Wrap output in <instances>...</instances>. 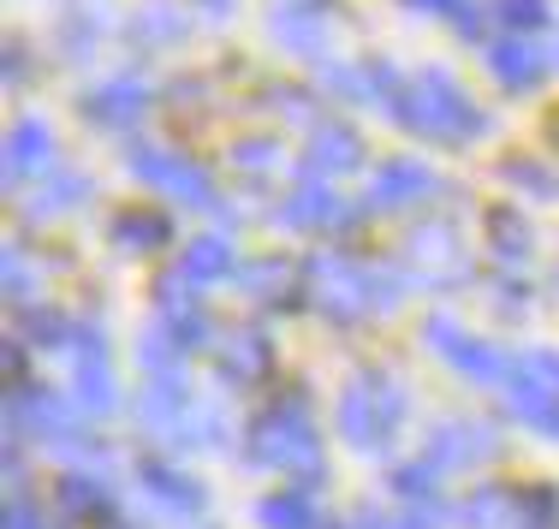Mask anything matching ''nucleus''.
I'll use <instances>...</instances> for the list:
<instances>
[{"mask_svg":"<svg viewBox=\"0 0 559 529\" xmlns=\"http://www.w3.org/2000/svg\"><path fill=\"white\" fill-rule=\"evenodd\" d=\"M215 363H221V381H233V387H257V381L274 369V346L257 334V327H238V334H226L215 346Z\"/></svg>","mask_w":559,"mask_h":529,"instance_id":"dca6fc26","label":"nucleus"},{"mask_svg":"<svg viewBox=\"0 0 559 529\" xmlns=\"http://www.w3.org/2000/svg\"><path fill=\"white\" fill-rule=\"evenodd\" d=\"M226 434H233V422H226L221 405L191 399V405H185V417H179V434H173V441H179V446H226Z\"/></svg>","mask_w":559,"mask_h":529,"instance_id":"a878e982","label":"nucleus"},{"mask_svg":"<svg viewBox=\"0 0 559 529\" xmlns=\"http://www.w3.org/2000/svg\"><path fill=\"white\" fill-rule=\"evenodd\" d=\"M179 274L191 286H215V280H233V274H238V256H233L226 238H191L185 256H179Z\"/></svg>","mask_w":559,"mask_h":529,"instance_id":"4be33fe9","label":"nucleus"},{"mask_svg":"<svg viewBox=\"0 0 559 529\" xmlns=\"http://www.w3.org/2000/svg\"><path fill=\"white\" fill-rule=\"evenodd\" d=\"M131 179H143L150 191H162L185 208H215V179H209V167H197L191 155H179V149H162V143H138V149H131Z\"/></svg>","mask_w":559,"mask_h":529,"instance_id":"39448f33","label":"nucleus"},{"mask_svg":"<svg viewBox=\"0 0 559 529\" xmlns=\"http://www.w3.org/2000/svg\"><path fill=\"white\" fill-rule=\"evenodd\" d=\"M405 387L388 375H357L352 387L340 393V434L357 446V453H381V446L399 434L405 422Z\"/></svg>","mask_w":559,"mask_h":529,"instance_id":"20e7f679","label":"nucleus"},{"mask_svg":"<svg viewBox=\"0 0 559 529\" xmlns=\"http://www.w3.org/2000/svg\"><path fill=\"white\" fill-rule=\"evenodd\" d=\"M233 173L250 179V184H274L286 173V149L269 137H245V143H233Z\"/></svg>","mask_w":559,"mask_h":529,"instance_id":"393cba45","label":"nucleus"},{"mask_svg":"<svg viewBox=\"0 0 559 529\" xmlns=\"http://www.w3.org/2000/svg\"><path fill=\"white\" fill-rule=\"evenodd\" d=\"M250 458L316 494V482H322V434H316L310 405H304L298 393L269 405V411L250 422Z\"/></svg>","mask_w":559,"mask_h":529,"instance_id":"f03ea898","label":"nucleus"},{"mask_svg":"<svg viewBox=\"0 0 559 529\" xmlns=\"http://www.w3.org/2000/svg\"><path fill=\"white\" fill-rule=\"evenodd\" d=\"M66 351H72V369H78V405H84L90 417H108L114 405H119V381H114V369H108L102 327H72Z\"/></svg>","mask_w":559,"mask_h":529,"instance_id":"0eeeda50","label":"nucleus"},{"mask_svg":"<svg viewBox=\"0 0 559 529\" xmlns=\"http://www.w3.org/2000/svg\"><path fill=\"white\" fill-rule=\"evenodd\" d=\"M352 167H364V143H357L352 125H316L310 137V155H304V173L328 179V173H352Z\"/></svg>","mask_w":559,"mask_h":529,"instance_id":"f3484780","label":"nucleus"},{"mask_svg":"<svg viewBox=\"0 0 559 529\" xmlns=\"http://www.w3.org/2000/svg\"><path fill=\"white\" fill-rule=\"evenodd\" d=\"M0 292H7V303H31V292H36V274H31V262H24V250L12 244L7 256H0Z\"/></svg>","mask_w":559,"mask_h":529,"instance_id":"2f4dec72","label":"nucleus"},{"mask_svg":"<svg viewBox=\"0 0 559 529\" xmlns=\"http://www.w3.org/2000/svg\"><path fill=\"white\" fill-rule=\"evenodd\" d=\"M506 411L524 422V429L554 434V441H559V393L548 387V381L530 375L524 363H512V375H506Z\"/></svg>","mask_w":559,"mask_h":529,"instance_id":"ddd939ff","label":"nucleus"},{"mask_svg":"<svg viewBox=\"0 0 559 529\" xmlns=\"http://www.w3.org/2000/svg\"><path fill=\"white\" fill-rule=\"evenodd\" d=\"M423 339H429V346L441 351L459 375H471V381H506V375H512V363H518V357L495 351L488 339H471L452 315H429V322H423Z\"/></svg>","mask_w":559,"mask_h":529,"instance_id":"423d86ee","label":"nucleus"},{"mask_svg":"<svg viewBox=\"0 0 559 529\" xmlns=\"http://www.w3.org/2000/svg\"><path fill=\"white\" fill-rule=\"evenodd\" d=\"M405 274L417 286H452V280L471 274V250L459 244L452 227H423V232H411V244H405Z\"/></svg>","mask_w":559,"mask_h":529,"instance_id":"6e6552de","label":"nucleus"},{"mask_svg":"<svg viewBox=\"0 0 559 529\" xmlns=\"http://www.w3.org/2000/svg\"><path fill=\"white\" fill-rule=\"evenodd\" d=\"M84 196H90V179L84 173H43L36 196L24 203V215H31V220H55V215H72Z\"/></svg>","mask_w":559,"mask_h":529,"instance_id":"5701e85b","label":"nucleus"},{"mask_svg":"<svg viewBox=\"0 0 559 529\" xmlns=\"http://www.w3.org/2000/svg\"><path fill=\"white\" fill-rule=\"evenodd\" d=\"M233 280H238V292H245L250 303H292V292H298V268H292L286 256L245 262V268H238Z\"/></svg>","mask_w":559,"mask_h":529,"instance_id":"6ab92c4d","label":"nucleus"},{"mask_svg":"<svg viewBox=\"0 0 559 529\" xmlns=\"http://www.w3.org/2000/svg\"><path fill=\"white\" fill-rule=\"evenodd\" d=\"M203 7H209V12H226V7H233V0H203Z\"/></svg>","mask_w":559,"mask_h":529,"instance_id":"79ce46f5","label":"nucleus"},{"mask_svg":"<svg viewBox=\"0 0 559 529\" xmlns=\"http://www.w3.org/2000/svg\"><path fill=\"white\" fill-rule=\"evenodd\" d=\"M488 72L500 77L506 89H536L548 77V55L536 43H495L488 48Z\"/></svg>","mask_w":559,"mask_h":529,"instance_id":"aec40b11","label":"nucleus"},{"mask_svg":"<svg viewBox=\"0 0 559 529\" xmlns=\"http://www.w3.org/2000/svg\"><path fill=\"white\" fill-rule=\"evenodd\" d=\"M36 173H55V131L48 119H19L7 131V184H24Z\"/></svg>","mask_w":559,"mask_h":529,"instance_id":"2eb2a0df","label":"nucleus"},{"mask_svg":"<svg viewBox=\"0 0 559 529\" xmlns=\"http://www.w3.org/2000/svg\"><path fill=\"white\" fill-rule=\"evenodd\" d=\"M7 529H48V518H43V512H36L31 506V500H7Z\"/></svg>","mask_w":559,"mask_h":529,"instance_id":"58836bf2","label":"nucleus"},{"mask_svg":"<svg viewBox=\"0 0 559 529\" xmlns=\"http://www.w3.org/2000/svg\"><path fill=\"white\" fill-rule=\"evenodd\" d=\"M452 19H459V31H464V36H483L488 24H495V0H464V7L452 12Z\"/></svg>","mask_w":559,"mask_h":529,"instance_id":"f704fd0d","label":"nucleus"},{"mask_svg":"<svg viewBox=\"0 0 559 529\" xmlns=\"http://www.w3.org/2000/svg\"><path fill=\"white\" fill-rule=\"evenodd\" d=\"M114 238H119V250H155V244H167V220L162 215H119Z\"/></svg>","mask_w":559,"mask_h":529,"instance_id":"7c9ffc66","label":"nucleus"},{"mask_svg":"<svg viewBox=\"0 0 559 529\" xmlns=\"http://www.w3.org/2000/svg\"><path fill=\"white\" fill-rule=\"evenodd\" d=\"M441 191V179L423 161H381V173L369 179V208H417Z\"/></svg>","mask_w":559,"mask_h":529,"instance_id":"4468645a","label":"nucleus"},{"mask_svg":"<svg viewBox=\"0 0 559 529\" xmlns=\"http://www.w3.org/2000/svg\"><path fill=\"white\" fill-rule=\"evenodd\" d=\"M495 19L512 31H536V24H548V0H495Z\"/></svg>","mask_w":559,"mask_h":529,"instance_id":"72a5a7b5","label":"nucleus"},{"mask_svg":"<svg viewBox=\"0 0 559 529\" xmlns=\"http://www.w3.org/2000/svg\"><path fill=\"white\" fill-rule=\"evenodd\" d=\"M138 494L150 500V506L162 512V518H179V524L203 518V488H197L185 470L162 465V458H150V465L138 470Z\"/></svg>","mask_w":559,"mask_h":529,"instance_id":"9b49d317","label":"nucleus"},{"mask_svg":"<svg viewBox=\"0 0 559 529\" xmlns=\"http://www.w3.org/2000/svg\"><path fill=\"white\" fill-rule=\"evenodd\" d=\"M506 179H512V184H530V191H542V196H554V191H559V184L542 173L536 161H512V167H506Z\"/></svg>","mask_w":559,"mask_h":529,"instance_id":"e433bc0d","label":"nucleus"},{"mask_svg":"<svg viewBox=\"0 0 559 529\" xmlns=\"http://www.w3.org/2000/svg\"><path fill=\"white\" fill-rule=\"evenodd\" d=\"M488 238H495L500 262H524L530 256V227L512 215V208H495V215H488Z\"/></svg>","mask_w":559,"mask_h":529,"instance_id":"c756f323","label":"nucleus"},{"mask_svg":"<svg viewBox=\"0 0 559 529\" xmlns=\"http://www.w3.org/2000/svg\"><path fill=\"white\" fill-rule=\"evenodd\" d=\"M269 31H274V43L292 48V55H322L328 48V19L316 7H280L269 19Z\"/></svg>","mask_w":559,"mask_h":529,"instance_id":"412c9836","label":"nucleus"},{"mask_svg":"<svg viewBox=\"0 0 559 529\" xmlns=\"http://www.w3.org/2000/svg\"><path fill=\"white\" fill-rule=\"evenodd\" d=\"M280 227L292 232H345L357 220V203H345L340 191H328V184H304V191H292L286 203H280Z\"/></svg>","mask_w":559,"mask_h":529,"instance_id":"1a4fd4ad","label":"nucleus"},{"mask_svg":"<svg viewBox=\"0 0 559 529\" xmlns=\"http://www.w3.org/2000/svg\"><path fill=\"white\" fill-rule=\"evenodd\" d=\"M262 524L269 529H328L322 512H316V500H310V488H292V494L262 500Z\"/></svg>","mask_w":559,"mask_h":529,"instance_id":"bb28decb","label":"nucleus"},{"mask_svg":"<svg viewBox=\"0 0 559 529\" xmlns=\"http://www.w3.org/2000/svg\"><path fill=\"white\" fill-rule=\"evenodd\" d=\"M114 529H119V524H114Z\"/></svg>","mask_w":559,"mask_h":529,"instance_id":"c03bdc74","label":"nucleus"},{"mask_svg":"<svg viewBox=\"0 0 559 529\" xmlns=\"http://www.w3.org/2000/svg\"><path fill=\"white\" fill-rule=\"evenodd\" d=\"M131 36H138L143 48L179 43V36H185V12L173 7V0H155V7H143V12H138V24H131Z\"/></svg>","mask_w":559,"mask_h":529,"instance_id":"c85d7f7f","label":"nucleus"},{"mask_svg":"<svg viewBox=\"0 0 559 529\" xmlns=\"http://www.w3.org/2000/svg\"><path fill=\"white\" fill-rule=\"evenodd\" d=\"M304 292L316 298V310H322L328 322H364V315H376V310L381 315L399 310V274H381L357 256L322 250V256L304 268Z\"/></svg>","mask_w":559,"mask_h":529,"instance_id":"f257e3e1","label":"nucleus"},{"mask_svg":"<svg viewBox=\"0 0 559 529\" xmlns=\"http://www.w3.org/2000/svg\"><path fill=\"white\" fill-rule=\"evenodd\" d=\"M60 506L72 512V518H108V512H114V482H108V476L78 470V476H66V482H60Z\"/></svg>","mask_w":559,"mask_h":529,"instance_id":"b1692460","label":"nucleus"},{"mask_svg":"<svg viewBox=\"0 0 559 529\" xmlns=\"http://www.w3.org/2000/svg\"><path fill=\"white\" fill-rule=\"evenodd\" d=\"M393 113L405 119L417 137H429V143H464V137H483V131H488V113L476 108L459 84H452V72H441V65L405 77V96H399Z\"/></svg>","mask_w":559,"mask_h":529,"instance_id":"7ed1b4c3","label":"nucleus"},{"mask_svg":"<svg viewBox=\"0 0 559 529\" xmlns=\"http://www.w3.org/2000/svg\"><path fill=\"white\" fill-rule=\"evenodd\" d=\"M464 529H536L530 500H518L512 488H476L464 500Z\"/></svg>","mask_w":559,"mask_h":529,"instance_id":"a211bd4d","label":"nucleus"},{"mask_svg":"<svg viewBox=\"0 0 559 529\" xmlns=\"http://www.w3.org/2000/svg\"><path fill=\"white\" fill-rule=\"evenodd\" d=\"M411 7H417V12H459L464 0H411Z\"/></svg>","mask_w":559,"mask_h":529,"instance_id":"a19ab883","label":"nucleus"},{"mask_svg":"<svg viewBox=\"0 0 559 529\" xmlns=\"http://www.w3.org/2000/svg\"><path fill=\"white\" fill-rule=\"evenodd\" d=\"M143 108H150V84L143 77H108V84H96L84 96V119L90 125H108V131L138 125Z\"/></svg>","mask_w":559,"mask_h":529,"instance_id":"f8f14e48","label":"nucleus"},{"mask_svg":"<svg viewBox=\"0 0 559 529\" xmlns=\"http://www.w3.org/2000/svg\"><path fill=\"white\" fill-rule=\"evenodd\" d=\"M48 529H60V524H48Z\"/></svg>","mask_w":559,"mask_h":529,"instance_id":"37998d69","label":"nucleus"},{"mask_svg":"<svg viewBox=\"0 0 559 529\" xmlns=\"http://www.w3.org/2000/svg\"><path fill=\"white\" fill-rule=\"evenodd\" d=\"M388 529H441V512H435V500H411V512L388 518Z\"/></svg>","mask_w":559,"mask_h":529,"instance_id":"c9c22d12","label":"nucleus"},{"mask_svg":"<svg viewBox=\"0 0 559 529\" xmlns=\"http://www.w3.org/2000/svg\"><path fill=\"white\" fill-rule=\"evenodd\" d=\"M435 476H441V465H435V458H417V465H399L393 470V488L405 500H435Z\"/></svg>","mask_w":559,"mask_h":529,"instance_id":"473e14b6","label":"nucleus"},{"mask_svg":"<svg viewBox=\"0 0 559 529\" xmlns=\"http://www.w3.org/2000/svg\"><path fill=\"white\" fill-rule=\"evenodd\" d=\"M274 108L286 113V119H310V96H298V89H280Z\"/></svg>","mask_w":559,"mask_h":529,"instance_id":"ea45409f","label":"nucleus"},{"mask_svg":"<svg viewBox=\"0 0 559 529\" xmlns=\"http://www.w3.org/2000/svg\"><path fill=\"white\" fill-rule=\"evenodd\" d=\"M518 363H524L530 375H536V381H548V387L559 393V357H554V351H524Z\"/></svg>","mask_w":559,"mask_h":529,"instance_id":"4c0bfd02","label":"nucleus"},{"mask_svg":"<svg viewBox=\"0 0 559 529\" xmlns=\"http://www.w3.org/2000/svg\"><path fill=\"white\" fill-rule=\"evenodd\" d=\"M429 458L441 470H476V465H495L500 458V434L488 422H441L429 434Z\"/></svg>","mask_w":559,"mask_h":529,"instance_id":"9d476101","label":"nucleus"},{"mask_svg":"<svg viewBox=\"0 0 559 529\" xmlns=\"http://www.w3.org/2000/svg\"><path fill=\"white\" fill-rule=\"evenodd\" d=\"M179 339L167 334V327H155V334L138 339V363H143V381H179Z\"/></svg>","mask_w":559,"mask_h":529,"instance_id":"cd10ccee","label":"nucleus"}]
</instances>
